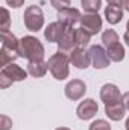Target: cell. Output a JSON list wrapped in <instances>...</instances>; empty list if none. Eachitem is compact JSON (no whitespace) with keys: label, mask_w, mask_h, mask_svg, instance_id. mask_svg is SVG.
Segmentation results:
<instances>
[{"label":"cell","mask_w":129,"mask_h":130,"mask_svg":"<svg viewBox=\"0 0 129 130\" xmlns=\"http://www.w3.org/2000/svg\"><path fill=\"white\" fill-rule=\"evenodd\" d=\"M55 130H70L68 127H58V129H55Z\"/></svg>","instance_id":"30"},{"label":"cell","mask_w":129,"mask_h":130,"mask_svg":"<svg viewBox=\"0 0 129 130\" xmlns=\"http://www.w3.org/2000/svg\"><path fill=\"white\" fill-rule=\"evenodd\" d=\"M109 5H117V6H123V0H106Z\"/></svg>","instance_id":"27"},{"label":"cell","mask_w":129,"mask_h":130,"mask_svg":"<svg viewBox=\"0 0 129 130\" xmlns=\"http://www.w3.org/2000/svg\"><path fill=\"white\" fill-rule=\"evenodd\" d=\"M100 98L102 101L106 104H112V103H117V101H122V94H120V89L112 85V83H106L102 86L100 89Z\"/></svg>","instance_id":"12"},{"label":"cell","mask_w":129,"mask_h":130,"mask_svg":"<svg viewBox=\"0 0 129 130\" xmlns=\"http://www.w3.org/2000/svg\"><path fill=\"white\" fill-rule=\"evenodd\" d=\"M18 56L29 62H41L44 59V47L35 36H23L18 42Z\"/></svg>","instance_id":"1"},{"label":"cell","mask_w":129,"mask_h":130,"mask_svg":"<svg viewBox=\"0 0 129 130\" xmlns=\"http://www.w3.org/2000/svg\"><path fill=\"white\" fill-rule=\"evenodd\" d=\"M65 29H67V26H65L64 23H61V21L50 23L46 27V30H44V36H46V39L49 42H59V39L64 35Z\"/></svg>","instance_id":"13"},{"label":"cell","mask_w":129,"mask_h":130,"mask_svg":"<svg viewBox=\"0 0 129 130\" xmlns=\"http://www.w3.org/2000/svg\"><path fill=\"white\" fill-rule=\"evenodd\" d=\"M81 27H84L90 35H97L102 29V18L99 14H85L81 18Z\"/></svg>","instance_id":"10"},{"label":"cell","mask_w":129,"mask_h":130,"mask_svg":"<svg viewBox=\"0 0 129 130\" xmlns=\"http://www.w3.org/2000/svg\"><path fill=\"white\" fill-rule=\"evenodd\" d=\"M125 112H126V107H125L123 101H117V103H112V104H106L105 106V113L112 121H120L125 117Z\"/></svg>","instance_id":"15"},{"label":"cell","mask_w":129,"mask_h":130,"mask_svg":"<svg viewBox=\"0 0 129 130\" xmlns=\"http://www.w3.org/2000/svg\"><path fill=\"white\" fill-rule=\"evenodd\" d=\"M81 5L87 14H97L102 8V0H81Z\"/></svg>","instance_id":"19"},{"label":"cell","mask_w":129,"mask_h":130,"mask_svg":"<svg viewBox=\"0 0 129 130\" xmlns=\"http://www.w3.org/2000/svg\"><path fill=\"white\" fill-rule=\"evenodd\" d=\"M76 47H78V42H76V29L67 26L64 35L61 36V39L58 42V52L71 53Z\"/></svg>","instance_id":"7"},{"label":"cell","mask_w":129,"mask_h":130,"mask_svg":"<svg viewBox=\"0 0 129 130\" xmlns=\"http://www.w3.org/2000/svg\"><path fill=\"white\" fill-rule=\"evenodd\" d=\"M90 130H111V126H109V123L105 121V120H97L94 123H91Z\"/></svg>","instance_id":"23"},{"label":"cell","mask_w":129,"mask_h":130,"mask_svg":"<svg viewBox=\"0 0 129 130\" xmlns=\"http://www.w3.org/2000/svg\"><path fill=\"white\" fill-rule=\"evenodd\" d=\"M0 39H2V48L3 50H6V52H9L12 55L18 56V42H20V39H17L14 33H11L9 30L8 32H2Z\"/></svg>","instance_id":"14"},{"label":"cell","mask_w":129,"mask_h":130,"mask_svg":"<svg viewBox=\"0 0 129 130\" xmlns=\"http://www.w3.org/2000/svg\"><path fill=\"white\" fill-rule=\"evenodd\" d=\"M12 127V120H9L6 115L0 117V130H9Z\"/></svg>","instance_id":"24"},{"label":"cell","mask_w":129,"mask_h":130,"mask_svg":"<svg viewBox=\"0 0 129 130\" xmlns=\"http://www.w3.org/2000/svg\"><path fill=\"white\" fill-rule=\"evenodd\" d=\"M64 91H65V97L67 98H70L73 101H78V100H81L85 95L87 86H85V83L81 79H74V80H71V82L67 83Z\"/></svg>","instance_id":"8"},{"label":"cell","mask_w":129,"mask_h":130,"mask_svg":"<svg viewBox=\"0 0 129 130\" xmlns=\"http://www.w3.org/2000/svg\"><path fill=\"white\" fill-rule=\"evenodd\" d=\"M123 41H125V44L129 47V32H128V30L125 32V35H123Z\"/></svg>","instance_id":"28"},{"label":"cell","mask_w":129,"mask_h":130,"mask_svg":"<svg viewBox=\"0 0 129 130\" xmlns=\"http://www.w3.org/2000/svg\"><path fill=\"white\" fill-rule=\"evenodd\" d=\"M119 41H120L119 35H117L115 30H112V29H106L105 32L102 33V42H103L105 47H109L112 44H117Z\"/></svg>","instance_id":"20"},{"label":"cell","mask_w":129,"mask_h":130,"mask_svg":"<svg viewBox=\"0 0 129 130\" xmlns=\"http://www.w3.org/2000/svg\"><path fill=\"white\" fill-rule=\"evenodd\" d=\"M105 17L109 24H117L123 18V8L117 5H108L105 8Z\"/></svg>","instance_id":"16"},{"label":"cell","mask_w":129,"mask_h":130,"mask_svg":"<svg viewBox=\"0 0 129 130\" xmlns=\"http://www.w3.org/2000/svg\"><path fill=\"white\" fill-rule=\"evenodd\" d=\"M81 18H82V15H81V12L76 8L70 6V8L58 11V21L64 23L68 27H74L78 23H81Z\"/></svg>","instance_id":"11"},{"label":"cell","mask_w":129,"mask_h":130,"mask_svg":"<svg viewBox=\"0 0 129 130\" xmlns=\"http://www.w3.org/2000/svg\"><path fill=\"white\" fill-rule=\"evenodd\" d=\"M47 65H49V71L56 80H64L70 74V68H68L70 56H67V53H62V52L55 53L53 56H50Z\"/></svg>","instance_id":"2"},{"label":"cell","mask_w":129,"mask_h":130,"mask_svg":"<svg viewBox=\"0 0 129 130\" xmlns=\"http://www.w3.org/2000/svg\"><path fill=\"white\" fill-rule=\"evenodd\" d=\"M126 30L129 32V21H128V26H126Z\"/></svg>","instance_id":"32"},{"label":"cell","mask_w":129,"mask_h":130,"mask_svg":"<svg viewBox=\"0 0 129 130\" xmlns=\"http://www.w3.org/2000/svg\"><path fill=\"white\" fill-rule=\"evenodd\" d=\"M24 3V0H6V5H9L11 8H20Z\"/></svg>","instance_id":"25"},{"label":"cell","mask_w":129,"mask_h":130,"mask_svg":"<svg viewBox=\"0 0 129 130\" xmlns=\"http://www.w3.org/2000/svg\"><path fill=\"white\" fill-rule=\"evenodd\" d=\"M47 70H49V65L44 61H41V62H29L28 64V73L35 79H40V77L46 76Z\"/></svg>","instance_id":"17"},{"label":"cell","mask_w":129,"mask_h":130,"mask_svg":"<svg viewBox=\"0 0 129 130\" xmlns=\"http://www.w3.org/2000/svg\"><path fill=\"white\" fill-rule=\"evenodd\" d=\"M90 55H91V64L96 70H103L111 62L106 50L102 45H91L90 47Z\"/></svg>","instance_id":"6"},{"label":"cell","mask_w":129,"mask_h":130,"mask_svg":"<svg viewBox=\"0 0 129 130\" xmlns=\"http://www.w3.org/2000/svg\"><path fill=\"white\" fill-rule=\"evenodd\" d=\"M23 20H24V26L26 29H29L31 32H38L43 24H44V14L43 9L36 5L28 6L24 14H23Z\"/></svg>","instance_id":"4"},{"label":"cell","mask_w":129,"mask_h":130,"mask_svg":"<svg viewBox=\"0 0 129 130\" xmlns=\"http://www.w3.org/2000/svg\"><path fill=\"white\" fill-rule=\"evenodd\" d=\"M70 64L79 70H87L91 64V55L84 47H76L70 53Z\"/></svg>","instance_id":"5"},{"label":"cell","mask_w":129,"mask_h":130,"mask_svg":"<svg viewBox=\"0 0 129 130\" xmlns=\"http://www.w3.org/2000/svg\"><path fill=\"white\" fill-rule=\"evenodd\" d=\"M126 130H129V118L126 120Z\"/></svg>","instance_id":"31"},{"label":"cell","mask_w":129,"mask_h":130,"mask_svg":"<svg viewBox=\"0 0 129 130\" xmlns=\"http://www.w3.org/2000/svg\"><path fill=\"white\" fill-rule=\"evenodd\" d=\"M2 21H0V29L2 32H8L9 26H11V15H9V11L6 8H2Z\"/></svg>","instance_id":"22"},{"label":"cell","mask_w":129,"mask_h":130,"mask_svg":"<svg viewBox=\"0 0 129 130\" xmlns=\"http://www.w3.org/2000/svg\"><path fill=\"white\" fill-rule=\"evenodd\" d=\"M122 101H123V104H125L126 110H129V91H128V92H125V94L122 95Z\"/></svg>","instance_id":"26"},{"label":"cell","mask_w":129,"mask_h":130,"mask_svg":"<svg viewBox=\"0 0 129 130\" xmlns=\"http://www.w3.org/2000/svg\"><path fill=\"white\" fill-rule=\"evenodd\" d=\"M97 110H99V106H97L96 101L93 98H85L84 101L79 103V106L76 109V113H78V117L81 120L87 121V120H91L96 115Z\"/></svg>","instance_id":"9"},{"label":"cell","mask_w":129,"mask_h":130,"mask_svg":"<svg viewBox=\"0 0 129 130\" xmlns=\"http://www.w3.org/2000/svg\"><path fill=\"white\" fill-rule=\"evenodd\" d=\"M26 77H28V71H24L17 64H9L6 67H3L2 71H0V86L8 88L14 82H21Z\"/></svg>","instance_id":"3"},{"label":"cell","mask_w":129,"mask_h":130,"mask_svg":"<svg viewBox=\"0 0 129 130\" xmlns=\"http://www.w3.org/2000/svg\"><path fill=\"white\" fill-rule=\"evenodd\" d=\"M123 8L129 12V0H123Z\"/></svg>","instance_id":"29"},{"label":"cell","mask_w":129,"mask_h":130,"mask_svg":"<svg viewBox=\"0 0 129 130\" xmlns=\"http://www.w3.org/2000/svg\"><path fill=\"white\" fill-rule=\"evenodd\" d=\"M106 53H108V56L112 62H122L125 59V48L120 42L106 47Z\"/></svg>","instance_id":"18"},{"label":"cell","mask_w":129,"mask_h":130,"mask_svg":"<svg viewBox=\"0 0 129 130\" xmlns=\"http://www.w3.org/2000/svg\"><path fill=\"white\" fill-rule=\"evenodd\" d=\"M90 38L91 35L87 32L84 27H78L76 29V42H78V47H87L88 42H90Z\"/></svg>","instance_id":"21"},{"label":"cell","mask_w":129,"mask_h":130,"mask_svg":"<svg viewBox=\"0 0 129 130\" xmlns=\"http://www.w3.org/2000/svg\"><path fill=\"white\" fill-rule=\"evenodd\" d=\"M64 2H68V3H71V0H64Z\"/></svg>","instance_id":"33"}]
</instances>
